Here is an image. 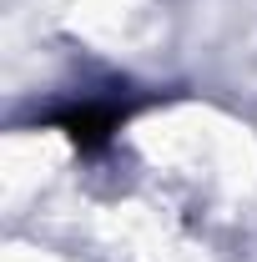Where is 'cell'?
Masks as SVG:
<instances>
[{"label":"cell","instance_id":"6da1fadb","mask_svg":"<svg viewBox=\"0 0 257 262\" xmlns=\"http://www.w3.org/2000/svg\"><path fill=\"white\" fill-rule=\"evenodd\" d=\"M121 116H126V106H76V111L61 116V131L76 146H101L111 131L121 126Z\"/></svg>","mask_w":257,"mask_h":262}]
</instances>
